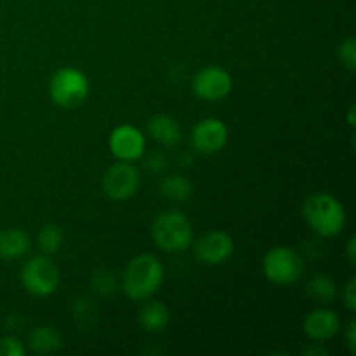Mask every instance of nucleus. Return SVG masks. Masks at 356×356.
<instances>
[{
	"label": "nucleus",
	"mask_w": 356,
	"mask_h": 356,
	"mask_svg": "<svg viewBox=\"0 0 356 356\" xmlns=\"http://www.w3.org/2000/svg\"><path fill=\"white\" fill-rule=\"evenodd\" d=\"M169 309L163 302L149 301L139 312V323L146 332L159 334L167 329L169 325Z\"/></svg>",
	"instance_id": "15"
},
{
	"label": "nucleus",
	"mask_w": 356,
	"mask_h": 356,
	"mask_svg": "<svg viewBox=\"0 0 356 356\" xmlns=\"http://www.w3.org/2000/svg\"><path fill=\"white\" fill-rule=\"evenodd\" d=\"M343 301H344V305H346V308L353 313L356 308V280L355 278H351V280L344 285Z\"/></svg>",
	"instance_id": "24"
},
{
	"label": "nucleus",
	"mask_w": 356,
	"mask_h": 356,
	"mask_svg": "<svg viewBox=\"0 0 356 356\" xmlns=\"http://www.w3.org/2000/svg\"><path fill=\"white\" fill-rule=\"evenodd\" d=\"M191 143L202 153H218L228 143V127L219 118H204L198 122L191 132Z\"/></svg>",
	"instance_id": "11"
},
{
	"label": "nucleus",
	"mask_w": 356,
	"mask_h": 356,
	"mask_svg": "<svg viewBox=\"0 0 356 356\" xmlns=\"http://www.w3.org/2000/svg\"><path fill=\"white\" fill-rule=\"evenodd\" d=\"M232 75L218 65L205 66L193 76V92L204 101H221L232 92Z\"/></svg>",
	"instance_id": "8"
},
{
	"label": "nucleus",
	"mask_w": 356,
	"mask_h": 356,
	"mask_svg": "<svg viewBox=\"0 0 356 356\" xmlns=\"http://www.w3.org/2000/svg\"><path fill=\"white\" fill-rule=\"evenodd\" d=\"M65 233L58 225H47L38 232V247L45 254H56L63 247Z\"/></svg>",
	"instance_id": "19"
},
{
	"label": "nucleus",
	"mask_w": 356,
	"mask_h": 356,
	"mask_svg": "<svg viewBox=\"0 0 356 356\" xmlns=\"http://www.w3.org/2000/svg\"><path fill=\"white\" fill-rule=\"evenodd\" d=\"M318 344L320 343L309 344L308 348H305V350H302V353H305V355H320V356L329 355V350H327V348H323V346H318Z\"/></svg>",
	"instance_id": "27"
},
{
	"label": "nucleus",
	"mask_w": 356,
	"mask_h": 356,
	"mask_svg": "<svg viewBox=\"0 0 356 356\" xmlns=\"http://www.w3.org/2000/svg\"><path fill=\"white\" fill-rule=\"evenodd\" d=\"M0 356H24V346L16 337L0 339Z\"/></svg>",
	"instance_id": "23"
},
{
	"label": "nucleus",
	"mask_w": 356,
	"mask_h": 356,
	"mask_svg": "<svg viewBox=\"0 0 356 356\" xmlns=\"http://www.w3.org/2000/svg\"><path fill=\"white\" fill-rule=\"evenodd\" d=\"M235 242L222 229H212L195 243V257L205 264H222L233 256Z\"/></svg>",
	"instance_id": "10"
},
{
	"label": "nucleus",
	"mask_w": 356,
	"mask_h": 356,
	"mask_svg": "<svg viewBox=\"0 0 356 356\" xmlns=\"http://www.w3.org/2000/svg\"><path fill=\"white\" fill-rule=\"evenodd\" d=\"M337 56H339V61L344 68L353 70L356 68V42L355 37H348L343 44L339 45V51H337Z\"/></svg>",
	"instance_id": "22"
},
{
	"label": "nucleus",
	"mask_w": 356,
	"mask_h": 356,
	"mask_svg": "<svg viewBox=\"0 0 356 356\" xmlns=\"http://www.w3.org/2000/svg\"><path fill=\"white\" fill-rule=\"evenodd\" d=\"M141 184L139 170L131 162H117L103 174V191L115 202H124L134 197Z\"/></svg>",
	"instance_id": "7"
},
{
	"label": "nucleus",
	"mask_w": 356,
	"mask_h": 356,
	"mask_svg": "<svg viewBox=\"0 0 356 356\" xmlns=\"http://www.w3.org/2000/svg\"><path fill=\"white\" fill-rule=\"evenodd\" d=\"M348 122H350V125L353 127L355 125V106L350 108V113H348Z\"/></svg>",
	"instance_id": "29"
},
{
	"label": "nucleus",
	"mask_w": 356,
	"mask_h": 356,
	"mask_svg": "<svg viewBox=\"0 0 356 356\" xmlns=\"http://www.w3.org/2000/svg\"><path fill=\"white\" fill-rule=\"evenodd\" d=\"M302 329H305V334L309 339L316 341V343H323V341L332 339L339 332L341 320L332 309L318 308L306 315L305 322H302Z\"/></svg>",
	"instance_id": "12"
},
{
	"label": "nucleus",
	"mask_w": 356,
	"mask_h": 356,
	"mask_svg": "<svg viewBox=\"0 0 356 356\" xmlns=\"http://www.w3.org/2000/svg\"><path fill=\"white\" fill-rule=\"evenodd\" d=\"M148 134L155 139L159 145L163 146H176L179 145L181 139H183V131H181V125L176 118H172L170 115H153L148 120Z\"/></svg>",
	"instance_id": "13"
},
{
	"label": "nucleus",
	"mask_w": 356,
	"mask_h": 356,
	"mask_svg": "<svg viewBox=\"0 0 356 356\" xmlns=\"http://www.w3.org/2000/svg\"><path fill=\"white\" fill-rule=\"evenodd\" d=\"M355 247H356V240L355 236H351L350 242H348V250H346L348 259H350L351 264H355Z\"/></svg>",
	"instance_id": "28"
},
{
	"label": "nucleus",
	"mask_w": 356,
	"mask_h": 356,
	"mask_svg": "<svg viewBox=\"0 0 356 356\" xmlns=\"http://www.w3.org/2000/svg\"><path fill=\"white\" fill-rule=\"evenodd\" d=\"M163 282V264L152 254H139L127 264L122 277V289L132 301L152 298Z\"/></svg>",
	"instance_id": "1"
},
{
	"label": "nucleus",
	"mask_w": 356,
	"mask_h": 356,
	"mask_svg": "<svg viewBox=\"0 0 356 356\" xmlns=\"http://www.w3.org/2000/svg\"><path fill=\"white\" fill-rule=\"evenodd\" d=\"M90 90V82L83 72L79 68L58 70L49 82V96L58 106L76 108L87 99Z\"/></svg>",
	"instance_id": "4"
},
{
	"label": "nucleus",
	"mask_w": 356,
	"mask_h": 356,
	"mask_svg": "<svg viewBox=\"0 0 356 356\" xmlns=\"http://www.w3.org/2000/svg\"><path fill=\"white\" fill-rule=\"evenodd\" d=\"M263 271L275 285H292L301 278L305 263L294 249L273 247L263 259Z\"/></svg>",
	"instance_id": "5"
},
{
	"label": "nucleus",
	"mask_w": 356,
	"mask_h": 356,
	"mask_svg": "<svg viewBox=\"0 0 356 356\" xmlns=\"http://www.w3.org/2000/svg\"><path fill=\"white\" fill-rule=\"evenodd\" d=\"M355 332H356V323L351 322L350 327H348V330H346V343H348V348H350L351 353H355V350H356V336H355Z\"/></svg>",
	"instance_id": "26"
},
{
	"label": "nucleus",
	"mask_w": 356,
	"mask_h": 356,
	"mask_svg": "<svg viewBox=\"0 0 356 356\" xmlns=\"http://www.w3.org/2000/svg\"><path fill=\"white\" fill-rule=\"evenodd\" d=\"M30 247V236H28L23 229L9 228L0 232V259H19L24 254H28Z\"/></svg>",
	"instance_id": "14"
},
{
	"label": "nucleus",
	"mask_w": 356,
	"mask_h": 356,
	"mask_svg": "<svg viewBox=\"0 0 356 356\" xmlns=\"http://www.w3.org/2000/svg\"><path fill=\"white\" fill-rule=\"evenodd\" d=\"M73 315H75L76 325H80L82 329H90V325H94L96 308L87 298H80L73 305Z\"/></svg>",
	"instance_id": "21"
},
{
	"label": "nucleus",
	"mask_w": 356,
	"mask_h": 356,
	"mask_svg": "<svg viewBox=\"0 0 356 356\" xmlns=\"http://www.w3.org/2000/svg\"><path fill=\"white\" fill-rule=\"evenodd\" d=\"M306 291H308L309 298L315 299L316 302L327 305V302H332L334 298H336L337 285L332 277L320 273L309 278V282L306 284Z\"/></svg>",
	"instance_id": "18"
},
{
	"label": "nucleus",
	"mask_w": 356,
	"mask_h": 356,
	"mask_svg": "<svg viewBox=\"0 0 356 356\" xmlns=\"http://www.w3.org/2000/svg\"><path fill=\"white\" fill-rule=\"evenodd\" d=\"M146 169L153 174L163 170L165 169V156H163L162 153H152V155L148 156V160H146Z\"/></svg>",
	"instance_id": "25"
},
{
	"label": "nucleus",
	"mask_w": 356,
	"mask_h": 356,
	"mask_svg": "<svg viewBox=\"0 0 356 356\" xmlns=\"http://www.w3.org/2000/svg\"><path fill=\"white\" fill-rule=\"evenodd\" d=\"M117 277L110 270H97L90 277V287L99 296H110L117 291Z\"/></svg>",
	"instance_id": "20"
},
{
	"label": "nucleus",
	"mask_w": 356,
	"mask_h": 356,
	"mask_svg": "<svg viewBox=\"0 0 356 356\" xmlns=\"http://www.w3.org/2000/svg\"><path fill=\"white\" fill-rule=\"evenodd\" d=\"M152 235L156 245L165 252H183L193 242V226L183 212L170 209L156 216Z\"/></svg>",
	"instance_id": "3"
},
{
	"label": "nucleus",
	"mask_w": 356,
	"mask_h": 356,
	"mask_svg": "<svg viewBox=\"0 0 356 356\" xmlns=\"http://www.w3.org/2000/svg\"><path fill=\"white\" fill-rule=\"evenodd\" d=\"M108 146H110L111 153L118 160L134 162V160L141 159L145 155L146 139L145 134L138 127L124 124L118 125V127H115L111 131L110 139H108Z\"/></svg>",
	"instance_id": "9"
},
{
	"label": "nucleus",
	"mask_w": 356,
	"mask_h": 356,
	"mask_svg": "<svg viewBox=\"0 0 356 356\" xmlns=\"http://www.w3.org/2000/svg\"><path fill=\"white\" fill-rule=\"evenodd\" d=\"M302 214L309 228L323 238L337 236L346 226V211L343 204L329 193H315L306 198Z\"/></svg>",
	"instance_id": "2"
},
{
	"label": "nucleus",
	"mask_w": 356,
	"mask_h": 356,
	"mask_svg": "<svg viewBox=\"0 0 356 356\" xmlns=\"http://www.w3.org/2000/svg\"><path fill=\"white\" fill-rule=\"evenodd\" d=\"M28 346L37 355L54 353L61 348V336L54 327H37V329L31 330L30 337H28Z\"/></svg>",
	"instance_id": "16"
},
{
	"label": "nucleus",
	"mask_w": 356,
	"mask_h": 356,
	"mask_svg": "<svg viewBox=\"0 0 356 356\" xmlns=\"http://www.w3.org/2000/svg\"><path fill=\"white\" fill-rule=\"evenodd\" d=\"M21 284L30 294L47 298L54 294L59 285V270L49 257H31L21 268Z\"/></svg>",
	"instance_id": "6"
},
{
	"label": "nucleus",
	"mask_w": 356,
	"mask_h": 356,
	"mask_svg": "<svg viewBox=\"0 0 356 356\" xmlns=\"http://www.w3.org/2000/svg\"><path fill=\"white\" fill-rule=\"evenodd\" d=\"M160 193L170 202H186L193 195V184L188 177L174 174V176L163 177L160 183Z\"/></svg>",
	"instance_id": "17"
}]
</instances>
